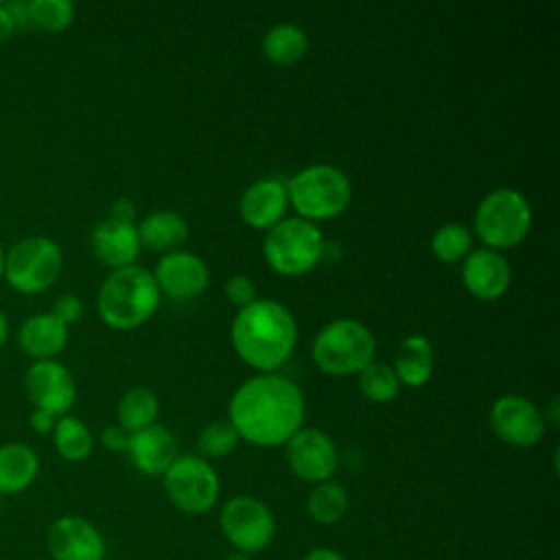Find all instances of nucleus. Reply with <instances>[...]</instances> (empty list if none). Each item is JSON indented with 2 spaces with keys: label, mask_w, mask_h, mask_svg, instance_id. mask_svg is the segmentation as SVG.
<instances>
[{
  "label": "nucleus",
  "mask_w": 560,
  "mask_h": 560,
  "mask_svg": "<svg viewBox=\"0 0 560 560\" xmlns=\"http://www.w3.org/2000/svg\"><path fill=\"white\" fill-rule=\"evenodd\" d=\"M304 420L300 387L280 374H258L232 394L230 422L238 438L256 446L284 444Z\"/></svg>",
  "instance_id": "nucleus-1"
},
{
  "label": "nucleus",
  "mask_w": 560,
  "mask_h": 560,
  "mask_svg": "<svg viewBox=\"0 0 560 560\" xmlns=\"http://www.w3.org/2000/svg\"><path fill=\"white\" fill-rule=\"evenodd\" d=\"M298 324L287 306L273 300H256L238 308L232 322V346L252 368L269 374L293 352Z\"/></svg>",
  "instance_id": "nucleus-2"
},
{
  "label": "nucleus",
  "mask_w": 560,
  "mask_h": 560,
  "mask_svg": "<svg viewBox=\"0 0 560 560\" xmlns=\"http://www.w3.org/2000/svg\"><path fill=\"white\" fill-rule=\"evenodd\" d=\"M101 319L118 330H131L144 324L160 306V289L153 273L129 265L114 269L98 289Z\"/></svg>",
  "instance_id": "nucleus-3"
},
{
  "label": "nucleus",
  "mask_w": 560,
  "mask_h": 560,
  "mask_svg": "<svg viewBox=\"0 0 560 560\" xmlns=\"http://www.w3.org/2000/svg\"><path fill=\"white\" fill-rule=\"evenodd\" d=\"M287 195L302 219L319 221L339 217L350 203L352 188L337 166L313 164L287 182Z\"/></svg>",
  "instance_id": "nucleus-4"
},
{
  "label": "nucleus",
  "mask_w": 560,
  "mask_h": 560,
  "mask_svg": "<svg viewBox=\"0 0 560 560\" xmlns=\"http://www.w3.org/2000/svg\"><path fill=\"white\" fill-rule=\"evenodd\" d=\"M376 341L368 326L357 319H335L326 324L313 341V361L332 376L359 374L374 361Z\"/></svg>",
  "instance_id": "nucleus-5"
},
{
  "label": "nucleus",
  "mask_w": 560,
  "mask_h": 560,
  "mask_svg": "<svg viewBox=\"0 0 560 560\" xmlns=\"http://www.w3.org/2000/svg\"><path fill=\"white\" fill-rule=\"evenodd\" d=\"M262 252L273 271L282 276H302L322 260L324 236L313 221L291 217L267 230Z\"/></svg>",
  "instance_id": "nucleus-6"
},
{
  "label": "nucleus",
  "mask_w": 560,
  "mask_h": 560,
  "mask_svg": "<svg viewBox=\"0 0 560 560\" xmlns=\"http://www.w3.org/2000/svg\"><path fill=\"white\" fill-rule=\"evenodd\" d=\"M532 225V208L525 195L514 188L488 192L475 210V232L490 249L518 245Z\"/></svg>",
  "instance_id": "nucleus-7"
},
{
  "label": "nucleus",
  "mask_w": 560,
  "mask_h": 560,
  "mask_svg": "<svg viewBox=\"0 0 560 560\" xmlns=\"http://www.w3.org/2000/svg\"><path fill=\"white\" fill-rule=\"evenodd\" d=\"M63 256L50 236H26L4 254L2 278L20 293H39L61 273Z\"/></svg>",
  "instance_id": "nucleus-8"
},
{
  "label": "nucleus",
  "mask_w": 560,
  "mask_h": 560,
  "mask_svg": "<svg viewBox=\"0 0 560 560\" xmlns=\"http://www.w3.org/2000/svg\"><path fill=\"white\" fill-rule=\"evenodd\" d=\"M162 477L168 501L186 514H203L219 499V477L203 457L182 455Z\"/></svg>",
  "instance_id": "nucleus-9"
},
{
  "label": "nucleus",
  "mask_w": 560,
  "mask_h": 560,
  "mask_svg": "<svg viewBox=\"0 0 560 560\" xmlns=\"http://www.w3.org/2000/svg\"><path fill=\"white\" fill-rule=\"evenodd\" d=\"M219 525L223 536L245 553L265 549L276 532L273 514L254 497H232L221 508Z\"/></svg>",
  "instance_id": "nucleus-10"
},
{
  "label": "nucleus",
  "mask_w": 560,
  "mask_h": 560,
  "mask_svg": "<svg viewBox=\"0 0 560 560\" xmlns=\"http://www.w3.org/2000/svg\"><path fill=\"white\" fill-rule=\"evenodd\" d=\"M490 424L499 440L527 448L542 438L545 413L532 400L516 394H505L492 402Z\"/></svg>",
  "instance_id": "nucleus-11"
},
{
  "label": "nucleus",
  "mask_w": 560,
  "mask_h": 560,
  "mask_svg": "<svg viewBox=\"0 0 560 560\" xmlns=\"http://www.w3.org/2000/svg\"><path fill=\"white\" fill-rule=\"evenodd\" d=\"M24 387L31 402L55 418L66 416L77 400V385L70 370L55 359L35 361L26 370Z\"/></svg>",
  "instance_id": "nucleus-12"
},
{
  "label": "nucleus",
  "mask_w": 560,
  "mask_h": 560,
  "mask_svg": "<svg viewBox=\"0 0 560 560\" xmlns=\"http://www.w3.org/2000/svg\"><path fill=\"white\" fill-rule=\"evenodd\" d=\"M284 444L289 468L300 479L324 483L337 470V448L324 431L300 429Z\"/></svg>",
  "instance_id": "nucleus-13"
},
{
  "label": "nucleus",
  "mask_w": 560,
  "mask_h": 560,
  "mask_svg": "<svg viewBox=\"0 0 560 560\" xmlns=\"http://www.w3.org/2000/svg\"><path fill=\"white\" fill-rule=\"evenodd\" d=\"M46 547L52 560H103L105 540L101 532L83 516H59L46 534Z\"/></svg>",
  "instance_id": "nucleus-14"
},
{
  "label": "nucleus",
  "mask_w": 560,
  "mask_h": 560,
  "mask_svg": "<svg viewBox=\"0 0 560 560\" xmlns=\"http://www.w3.org/2000/svg\"><path fill=\"white\" fill-rule=\"evenodd\" d=\"M153 278L160 293H166L173 300H190L208 287L210 271L197 254L175 249L160 258Z\"/></svg>",
  "instance_id": "nucleus-15"
},
{
  "label": "nucleus",
  "mask_w": 560,
  "mask_h": 560,
  "mask_svg": "<svg viewBox=\"0 0 560 560\" xmlns=\"http://www.w3.org/2000/svg\"><path fill=\"white\" fill-rule=\"evenodd\" d=\"M512 280V269L508 260L490 249L479 247L466 254L462 262V282L479 300H497L501 298Z\"/></svg>",
  "instance_id": "nucleus-16"
},
{
  "label": "nucleus",
  "mask_w": 560,
  "mask_h": 560,
  "mask_svg": "<svg viewBox=\"0 0 560 560\" xmlns=\"http://www.w3.org/2000/svg\"><path fill=\"white\" fill-rule=\"evenodd\" d=\"M287 206V184L278 177H262L245 188L238 201V212L249 228L269 230L282 221Z\"/></svg>",
  "instance_id": "nucleus-17"
},
{
  "label": "nucleus",
  "mask_w": 560,
  "mask_h": 560,
  "mask_svg": "<svg viewBox=\"0 0 560 560\" xmlns=\"http://www.w3.org/2000/svg\"><path fill=\"white\" fill-rule=\"evenodd\" d=\"M125 451L129 453L133 466L149 477L164 475L177 459V442L162 424H151L142 431L129 433Z\"/></svg>",
  "instance_id": "nucleus-18"
},
{
  "label": "nucleus",
  "mask_w": 560,
  "mask_h": 560,
  "mask_svg": "<svg viewBox=\"0 0 560 560\" xmlns=\"http://www.w3.org/2000/svg\"><path fill=\"white\" fill-rule=\"evenodd\" d=\"M92 252L94 256L114 269L129 267L140 254V238L136 223H120L105 219L92 230Z\"/></svg>",
  "instance_id": "nucleus-19"
},
{
  "label": "nucleus",
  "mask_w": 560,
  "mask_h": 560,
  "mask_svg": "<svg viewBox=\"0 0 560 560\" xmlns=\"http://www.w3.org/2000/svg\"><path fill=\"white\" fill-rule=\"evenodd\" d=\"M68 343V326L52 313L31 315L18 330V346L35 361L55 359Z\"/></svg>",
  "instance_id": "nucleus-20"
},
{
  "label": "nucleus",
  "mask_w": 560,
  "mask_h": 560,
  "mask_svg": "<svg viewBox=\"0 0 560 560\" xmlns=\"http://www.w3.org/2000/svg\"><path fill=\"white\" fill-rule=\"evenodd\" d=\"M39 472L37 453L22 442L0 446V494H18L26 490Z\"/></svg>",
  "instance_id": "nucleus-21"
},
{
  "label": "nucleus",
  "mask_w": 560,
  "mask_h": 560,
  "mask_svg": "<svg viewBox=\"0 0 560 560\" xmlns=\"http://www.w3.org/2000/svg\"><path fill=\"white\" fill-rule=\"evenodd\" d=\"M136 230L140 245L151 252L171 254L188 238L186 219L173 210H155L147 214Z\"/></svg>",
  "instance_id": "nucleus-22"
},
{
  "label": "nucleus",
  "mask_w": 560,
  "mask_h": 560,
  "mask_svg": "<svg viewBox=\"0 0 560 560\" xmlns=\"http://www.w3.org/2000/svg\"><path fill=\"white\" fill-rule=\"evenodd\" d=\"M394 372L398 383L409 387L424 385L433 374V346L422 335H409L402 339L396 359Z\"/></svg>",
  "instance_id": "nucleus-23"
},
{
  "label": "nucleus",
  "mask_w": 560,
  "mask_h": 560,
  "mask_svg": "<svg viewBox=\"0 0 560 560\" xmlns=\"http://www.w3.org/2000/svg\"><path fill=\"white\" fill-rule=\"evenodd\" d=\"M308 37L306 33L291 22L271 26L262 37V52L269 61L280 66H291L306 55Z\"/></svg>",
  "instance_id": "nucleus-24"
},
{
  "label": "nucleus",
  "mask_w": 560,
  "mask_h": 560,
  "mask_svg": "<svg viewBox=\"0 0 560 560\" xmlns=\"http://www.w3.org/2000/svg\"><path fill=\"white\" fill-rule=\"evenodd\" d=\"M160 411V400L158 394L149 387H131L122 394L118 400V427H122L127 433L142 431L151 424H155Z\"/></svg>",
  "instance_id": "nucleus-25"
},
{
  "label": "nucleus",
  "mask_w": 560,
  "mask_h": 560,
  "mask_svg": "<svg viewBox=\"0 0 560 560\" xmlns=\"http://www.w3.org/2000/svg\"><path fill=\"white\" fill-rule=\"evenodd\" d=\"M52 444L63 459L81 462L92 453V433L83 420L61 416L52 429Z\"/></svg>",
  "instance_id": "nucleus-26"
},
{
  "label": "nucleus",
  "mask_w": 560,
  "mask_h": 560,
  "mask_svg": "<svg viewBox=\"0 0 560 560\" xmlns=\"http://www.w3.org/2000/svg\"><path fill=\"white\" fill-rule=\"evenodd\" d=\"M348 503H350L348 492L341 483L324 481V483H317L308 494L306 510L315 523L332 525L346 516Z\"/></svg>",
  "instance_id": "nucleus-27"
},
{
  "label": "nucleus",
  "mask_w": 560,
  "mask_h": 560,
  "mask_svg": "<svg viewBox=\"0 0 560 560\" xmlns=\"http://www.w3.org/2000/svg\"><path fill=\"white\" fill-rule=\"evenodd\" d=\"M398 376L392 365L372 361L359 372V389L372 402H389L398 394Z\"/></svg>",
  "instance_id": "nucleus-28"
},
{
  "label": "nucleus",
  "mask_w": 560,
  "mask_h": 560,
  "mask_svg": "<svg viewBox=\"0 0 560 560\" xmlns=\"http://www.w3.org/2000/svg\"><path fill=\"white\" fill-rule=\"evenodd\" d=\"M472 234L464 223H444L431 238V252L442 262H455L470 252Z\"/></svg>",
  "instance_id": "nucleus-29"
},
{
  "label": "nucleus",
  "mask_w": 560,
  "mask_h": 560,
  "mask_svg": "<svg viewBox=\"0 0 560 560\" xmlns=\"http://www.w3.org/2000/svg\"><path fill=\"white\" fill-rule=\"evenodd\" d=\"M28 15L31 26L48 33H59L72 24L74 4L70 0H31Z\"/></svg>",
  "instance_id": "nucleus-30"
},
{
  "label": "nucleus",
  "mask_w": 560,
  "mask_h": 560,
  "mask_svg": "<svg viewBox=\"0 0 560 560\" xmlns=\"http://www.w3.org/2000/svg\"><path fill=\"white\" fill-rule=\"evenodd\" d=\"M238 433L230 420H214L206 424L197 438V448L203 457H225L238 444Z\"/></svg>",
  "instance_id": "nucleus-31"
},
{
  "label": "nucleus",
  "mask_w": 560,
  "mask_h": 560,
  "mask_svg": "<svg viewBox=\"0 0 560 560\" xmlns=\"http://www.w3.org/2000/svg\"><path fill=\"white\" fill-rule=\"evenodd\" d=\"M225 295H228V300H230L232 304H236L238 308H243V306H247V304H252V302L258 300V298H256V284H254L247 276H243V273H236V276L228 278V282H225Z\"/></svg>",
  "instance_id": "nucleus-32"
},
{
  "label": "nucleus",
  "mask_w": 560,
  "mask_h": 560,
  "mask_svg": "<svg viewBox=\"0 0 560 560\" xmlns=\"http://www.w3.org/2000/svg\"><path fill=\"white\" fill-rule=\"evenodd\" d=\"M59 322H63L66 326L68 324H74L81 319L83 315V304L81 300L74 295V293H63L59 295L55 302H52V311H50Z\"/></svg>",
  "instance_id": "nucleus-33"
},
{
  "label": "nucleus",
  "mask_w": 560,
  "mask_h": 560,
  "mask_svg": "<svg viewBox=\"0 0 560 560\" xmlns=\"http://www.w3.org/2000/svg\"><path fill=\"white\" fill-rule=\"evenodd\" d=\"M112 221H120V223H133L136 219V203L127 197H120L116 199L112 206H109V217Z\"/></svg>",
  "instance_id": "nucleus-34"
},
{
  "label": "nucleus",
  "mask_w": 560,
  "mask_h": 560,
  "mask_svg": "<svg viewBox=\"0 0 560 560\" xmlns=\"http://www.w3.org/2000/svg\"><path fill=\"white\" fill-rule=\"evenodd\" d=\"M127 438L129 433L122 427H107L101 433V444L109 451H122L127 448Z\"/></svg>",
  "instance_id": "nucleus-35"
},
{
  "label": "nucleus",
  "mask_w": 560,
  "mask_h": 560,
  "mask_svg": "<svg viewBox=\"0 0 560 560\" xmlns=\"http://www.w3.org/2000/svg\"><path fill=\"white\" fill-rule=\"evenodd\" d=\"M11 18H13V24H15V31H24V28H31V15H28V2L24 0H11V2H4Z\"/></svg>",
  "instance_id": "nucleus-36"
},
{
  "label": "nucleus",
  "mask_w": 560,
  "mask_h": 560,
  "mask_svg": "<svg viewBox=\"0 0 560 560\" xmlns=\"http://www.w3.org/2000/svg\"><path fill=\"white\" fill-rule=\"evenodd\" d=\"M28 422H31L33 431H37V433H52L57 418H55L52 413H48V411H44V409H37V407H35V409L31 411Z\"/></svg>",
  "instance_id": "nucleus-37"
},
{
  "label": "nucleus",
  "mask_w": 560,
  "mask_h": 560,
  "mask_svg": "<svg viewBox=\"0 0 560 560\" xmlns=\"http://www.w3.org/2000/svg\"><path fill=\"white\" fill-rule=\"evenodd\" d=\"M13 33H15L13 18H11V13H9L7 4L0 0V42H7Z\"/></svg>",
  "instance_id": "nucleus-38"
},
{
  "label": "nucleus",
  "mask_w": 560,
  "mask_h": 560,
  "mask_svg": "<svg viewBox=\"0 0 560 560\" xmlns=\"http://www.w3.org/2000/svg\"><path fill=\"white\" fill-rule=\"evenodd\" d=\"M304 560H346V558L341 553L328 549V547H317V549L308 551Z\"/></svg>",
  "instance_id": "nucleus-39"
},
{
  "label": "nucleus",
  "mask_w": 560,
  "mask_h": 560,
  "mask_svg": "<svg viewBox=\"0 0 560 560\" xmlns=\"http://www.w3.org/2000/svg\"><path fill=\"white\" fill-rule=\"evenodd\" d=\"M7 337H9V322H7V315H4V311L0 308V348L4 346Z\"/></svg>",
  "instance_id": "nucleus-40"
},
{
  "label": "nucleus",
  "mask_w": 560,
  "mask_h": 560,
  "mask_svg": "<svg viewBox=\"0 0 560 560\" xmlns=\"http://www.w3.org/2000/svg\"><path fill=\"white\" fill-rule=\"evenodd\" d=\"M225 560H252V556L245 553V551H234V553H230Z\"/></svg>",
  "instance_id": "nucleus-41"
},
{
  "label": "nucleus",
  "mask_w": 560,
  "mask_h": 560,
  "mask_svg": "<svg viewBox=\"0 0 560 560\" xmlns=\"http://www.w3.org/2000/svg\"><path fill=\"white\" fill-rule=\"evenodd\" d=\"M2 267H4V252L0 247V278H2Z\"/></svg>",
  "instance_id": "nucleus-42"
}]
</instances>
